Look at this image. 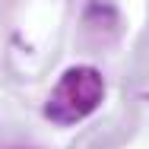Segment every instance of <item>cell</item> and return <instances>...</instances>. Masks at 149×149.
<instances>
[{"label":"cell","instance_id":"6da1fadb","mask_svg":"<svg viewBox=\"0 0 149 149\" xmlns=\"http://www.w3.org/2000/svg\"><path fill=\"white\" fill-rule=\"evenodd\" d=\"M105 98V79L95 67H70L67 73H60V79L54 83V89L45 98V118L51 124L70 127L86 120L102 105Z\"/></svg>","mask_w":149,"mask_h":149}]
</instances>
